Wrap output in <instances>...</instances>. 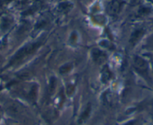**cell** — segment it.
<instances>
[{"mask_svg": "<svg viewBox=\"0 0 153 125\" xmlns=\"http://www.w3.org/2000/svg\"><path fill=\"white\" fill-rule=\"evenodd\" d=\"M144 34L143 29H137L132 33L131 36L130 38V44L134 46L137 43L139 40L142 38V36Z\"/></svg>", "mask_w": 153, "mask_h": 125, "instance_id": "4", "label": "cell"}, {"mask_svg": "<svg viewBox=\"0 0 153 125\" xmlns=\"http://www.w3.org/2000/svg\"><path fill=\"white\" fill-rule=\"evenodd\" d=\"M120 3L118 1H113L108 6V11L111 14H116L120 11Z\"/></svg>", "mask_w": 153, "mask_h": 125, "instance_id": "5", "label": "cell"}, {"mask_svg": "<svg viewBox=\"0 0 153 125\" xmlns=\"http://www.w3.org/2000/svg\"><path fill=\"white\" fill-rule=\"evenodd\" d=\"M110 78V70H108V67H105L102 70V79L104 82H107L109 79Z\"/></svg>", "mask_w": 153, "mask_h": 125, "instance_id": "6", "label": "cell"}, {"mask_svg": "<svg viewBox=\"0 0 153 125\" xmlns=\"http://www.w3.org/2000/svg\"><path fill=\"white\" fill-rule=\"evenodd\" d=\"M89 112H90V107H88V108L85 110L84 112L83 113V115H82L81 118H80V121H84L85 119H86V118L89 116Z\"/></svg>", "mask_w": 153, "mask_h": 125, "instance_id": "8", "label": "cell"}, {"mask_svg": "<svg viewBox=\"0 0 153 125\" xmlns=\"http://www.w3.org/2000/svg\"><path fill=\"white\" fill-rule=\"evenodd\" d=\"M92 55L94 61L98 64H102L107 59V55L105 54V53L98 49L92 50Z\"/></svg>", "mask_w": 153, "mask_h": 125, "instance_id": "3", "label": "cell"}, {"mask_svg": "<svg viewBox=\"0 0 153 125\" xmlns=\"http://www.w3.org/2000/svg\"><path fill=\"white\" fill-rule=\"evenodd\" d=\"M134 67L139 73L146 74L148 71V64L141 57L136 56L134 59Z\"/></svg>", "mask_w": 153, "mask_h": 125, "instance_id": "2", "label": "cell"}, {"mask_svg": "<svg viewBox=\"0 0 153 125\" xmlns=\"http://www.w3.org/2000/svg\"><path fill=\"white\" fill-rule=\"evenodd\" d=\"M71 69V64H65V65H63L62 67H60L59 70L61 73H68Z\"/></svg>", "mask_w": 153, "mask_h": 125, "instance_id": "7", "label": "cell"}, {"mask_svg": "<svg viewBox=\"0 0 153 125\" xmlns=\"http://www.w3.org/2000/svg\"><path fill=\"white\" fill-rule=\"evenodd\" d=\"M39 46H40V43H33L26 45L15 54V55L13 57L11 63L12 64H17V63L23 61L29 55L34 53L38 50Z\"/></svg>", "mask_w": 153, "mask_h": 125, "instance_id": "1", "label": "cell"}, {"mask_svg": "<svg viewBox=\"0 0 153 125\" xmlns=\"http://www.w3.org/2000/svg\"><path fill=\"white\" fill-rule=\"evenodd\" d=\"M149 2H151L152 3H153V0H149Z\"/></svg>", "mask_w": 153, "mask_h": 125, "instance_id": "9", "label": "cell"}]
</instances>
